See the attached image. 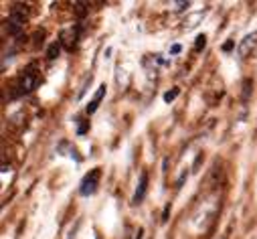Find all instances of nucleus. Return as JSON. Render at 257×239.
<instances>
[{
  "instance_id": "39448f33",
  "label": "nucleus",
  "mask_w": 257,
  "mask_h": 239,
  "mask_svg": "<svg viewBox=\"0 0 257 239\" xmlns=\"http://www.w3.org/2000/svg\"><path fill=\"white\" fill-rule=\"evenodd\" d=\"M146 189H148V174L146 172H142L140 174V185H138V189H136V193H134V205H138V203H142V199L146 197Z\"/></svg>"
},
{
  "instance_id": "0eeeda50",
  "label": "nucleus",
  "mask_w": 257,
  "mask_h": 239,
  "mask_svg": "<svg viewBox=\"0 0 257 239\" xmlns=\"http://www.w3.org/2000/svg\"><path fill=\"white\" fill-rule=\"evenodd\" d=\"M103 95H105V85H99V89L95 91L93 99H91V101H89V105H87V113H93V111L97 109V105H99V101L103 99Z\"/></svg>"
},
{
  "instance_id": "9b49d317",
  "label": "nucleus",
  "mask_w": 257,
  "mask_h": 239,
  "mask_svg": "<svg viewBox=\"0 0 257 239\" xmlns=\"http://www.w3.org/2000/svg\"><path fill=\"white\" fill-rule=\"evenodd\" d=\"M73 7H75V13H77V17H79V19H83V17L87 15V7H89L87 3H75Z\"/></svg>"
},
{
  "instance_id": "dca6fc26",
  "label": "nucleus",
  "mask_w": 257,
  "mask_h": 239,
  "mask_svg": "<svg viewBox=\"0 0 257 239\" xmlns=\"http://www.w3.org/2000/svg\"><path fill=\"white\" fill-rule=\"evenodd\" d=\"M233 47H235V41H227V43L223 45V51H225V53H229Z\"/></svg>"
},
{
  "instance_id": "a211bd4d",
  "label": "nucleus",
  "mask_w": 257,
  "mask_h": 239,
  "mask_svg": "<svg viewBox=\"0 0 257 239\" xmlns=\"http://www.w3.org/2000/svg\"><path fill=\"white\" fill-rule=\"evenodd\" d=\"M176 7H178V9H176V11H182V9H184V7H188V3H176Z\"/></svg>"
},
{
  "instance_id": "f8f14e48",
  "label": "nucleus",
  "mask_w": 257,
  "mask_h": 239,
  "mask_svg": "<svg viewBox=\"0 0 257 239\" xmlns=\"http://www.w3.org/2000/svg\"><path fill=\"white\" fill-rule=\"evenodd\" d=\"M178 93H180V89H178V87H172L170 91H166V93H164V101H168V103H170V101H174Z\"/></svg>"
},
{
  "instance_id": "f257e3e1",
  "label": "nucleus",
  "mask_w": 257,
  "mask_h": 239,
  "mask_svg": "<svg viewBox=\"0 0 257 239\" xmlns=\"http://www.w3.org/2000/svg\"><path fill=\"white\" fill-rule=\"evenodd\" d=\"M39 83H41V73L37 71V65L31 63V65L23 71V75H21V79H19V93H31Z\"/></svg>"
},
{
  "instance_id": "7ed1b4c3",
  "label": "nucleus",
  "mask_w": 257,
  "mask_h": 239,
  "mask_svg": "<svg viewBox=\"0 0 257 239\" xmlns=\"http://www.w3.org/2000/svg\"><path fill=\"white\" fill-rule=\"evenodd\" d=\"M79 35H81V29L77 25H73L71 29H65V31L61 33V45L65 47L67 51H73L75 45H77V41H79Z\"/></svg>"
},
{
  "instance_id": "f03ea898",
  "label": "nucleus",
  "mask_w": 257,
  "mask_h": 239,
  "mask_svg": "<svg viewBox=\"0 0 257 239\" xmlns=\"http://www.w3.org/2000/svg\"><path fill=\"white\" fill-rule=\"evenodd\" d=\"M99 178H101V168H93V170H89V172L83 176L81 185H79V193H81L83 197L93 195V193L97 191V187H99Z\"/></svg>"
},
{
  "instance_id": "2eb2a0df",
  "label": "nucleus",
  "mask_w": 257,
  "mask_h": 239,
  "mask_svg": "<svg viewBox=\"0 0 257 239\" xmlns=\"http://www.w3.org/2000/svg\"><path fill=\"white\" fill-rule=\"evenodd\" d=\"M43 37H45V33H43V31H39V33L35 35V47H39V45L43 43Z\"/></svg>"
},
{
  "instance_id": "1a4fd4ad",
  "label": "nucleus",
  "mask_w": 257,
  "mask_h": 239,
  "mask_svg": "<svg viewBox=\"0 0 257 239\" xmlns=\"http://www.w3.org/2000/svg\"><path fill=\"white\" fill-rule=\"evenodd\" d=\"M251 93H253V81L251 79H243V93H241L243 101H247L251 97Z\"/></svg>"
},
{
  "instance_id": "423d86ee",
  "label": "nucleus",
  "mask_w": 257,
  "mask_h": 239,
  "mask_svg": "<svg viewBox=\"0 0 257 239\" xmlns=\"http://www.w3.org/2000/svg\"><path fill=\"white\" fill-rule=\"evenodd\" d=\"M5 31H7L11 37H21V35H23V31H25V25H21V23H17V21L9 19V21L5 23Z\"/></svg>"
},
{
  "instance_id": "4468645a",
  "label": "nucleus",
  "mask_w": 257,
  "mask_h": 239,
  "mask_svg": "<svg viewBox=\"0 0 257 239\" xmlns=\"http://www.w3.org/2000/svg\"><path fill=\"white\" fill-rule=\"evenodd\" d=\"M168 217H170V203H166V207H164V211H162V223H166Z\"/></svg>"
},
{
  "instance_id": "6e6552de",
  "label": "nucleus",
  "mask_w": 257,
  "mask_h": 239,
  "mask_svg": "<svg viewBox=\"0 0 257 239\" xmlns=\"http://www.w3.org/2000/svg\"><path fill=\"white\" fill-rule=\"evenodd\" d=\"M61 41H57V43H51L49 45V49H47V59L49 61H55V59L59 57V53H61Z\"/></svg>"
},
{
  "instance_id": "f3484780",
  "label": "nucleus",
  "mask_w": 257,
  "mask_h": 239,
  "mask_svg": "<svg viewBox=\"0 0 257 239\" xmlns=\"http://www.w3.org/2000/svg\"><path fill=\"white\" fill-rule=\"evenodd\" d=\"M180 49H182L180 45H172V47H170V53H172V55H178V53H180Z\"/></svg>"
},
{
  "instance_id": "9d476101",
  "label": "nucleus",
  "mask_w": 257,
  "mask_h": 239,
  "mask_svg": "<svg viewBox=\"0 0 257 239\" xmlns=\"http://www.w3.org/2000/svg\"><path fill=\"white\" fill-rule=\"evenodd\" d=\"M205 47H207V35H199V37L195 39V51L201 53Z\"/></svg>"
},
{
  "instance_id": "ddd939ff",
  "label": "nucleus",
  "mask_w": 257,
  "mask_h": 239,
  "mask_svg": "<svg viewBox=\"0 0 257 239\" xmlns=\"http://www.w3.org/2000/svg\"><path fill=\"white\" fill-rule=\"evenodd\" d=\"M79 128H77V134H85L87 132V128H89V122H85V120H79Z\"/></svg>"
},
{
  "instance_id": "20e7f679",
  "label": "nucleus",
  "mask_w": 257,
  "mask_h": 239,
  "mask_svg": "<svg viewBox=\"0 0 257 239\" xmlns=\"http://www.w3.org/2000/svg\"><path fill=\"white\" fill-rule=\"evenodd\" d=\"M255 47H257V31L255 33H251V35H247L243 41H241V45H239V57H249L253 51H255Z\"/></svg>"
}]
</instances>
